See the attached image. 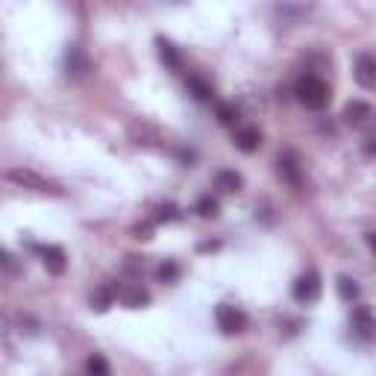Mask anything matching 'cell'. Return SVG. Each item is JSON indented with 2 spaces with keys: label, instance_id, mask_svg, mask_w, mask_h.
<instances>
[{
  "label": "cell",
  "instance_id": "9c48e42d",
  "mask_svg": "<svg viewBox=\"0 0 376 376\" xmlns=\"http://www.w3.org/2000/svg\"><path fill=\"white\" fill-rule=\"evenodd\" d=\"M35 253L42 256V262L50 273H65V250L62 247H56V244H47V247H35Z\"/></svg>",
  "mask_w": 376,
  "mask_h": 376
},
{
  "label": "cell",
  "instance_id": "52a82bcc",
  "mask_svg": "<svg viewBox=\"0 0 376 376\" xmlns=\"http://www.w3.org/2000/svg\"><path fill=\"white\" fill-rule=\"evenodd\" d=\"M355 83H359L362 89H376V59L373 53H362L359 59H355Z\"/></svg>",
  "mask_w": 376,
  "mask_h": 376
},
{
  "label": "cell",
  "instance_id": "ffe728a7",
  "mask_svg": "<svg viewBox=\"0 0 376 376\" xmlns=\"http://www.w3.org/2000/svg\"><path fill=\"white\" fill-rule=\"evenodd\" d=\"M156 276H159V283H173L176 276H180V268H176L173 262H165V265H159Z\"/></svg>",
  "mask_w": 376,
  "mask_h": 376
},
{
  "label": "cell",
  "instance_id": "ac0fdd59",
  "mask_svg": "<svg viewBox=\"0 0 376 376\" xmlns=\"http://www.w3.org/2000/svg\"><path fill=\"white\" fill-rule=\"evenodd\" d=\"M197 215L200 217H217V200L215 197H200V200H197Z\"/></svg>",
  "mask_w": 376,
  "mask_h": 376
},
{
  "label": "cell",
  "instance_id": "6da1fadb",
  "mask_svg": "<svg viewBox=\"0 0 376 376\" xmlns=\"http://www.w3.org/2000/svg\"><path fill=\"white\" fill-rule=\"evenodd\" d=\"M294 94H297V101H300L306 109H312V112H324L329 106V101H332L329 86L314 74H303L300 80H297V86H294Z\"/></svg>",
  "mask_w": 376,
  "mask_h": 376
},
{
  "label": "cell",
  "instance_id": "8992f818",
  "mask_svg": "<svg viewBox=\"0 0 376 376\" xmlns=\"http://www.w3.org/2000/svg\"><path fill=\"white\" fill-rule=\"evenodd\" d=\"M280 176L291 186V188H300L303 186V165H300V156L294 150H285L280 156Z\"/></svg>",
  "mask_w": 376,
  "mask_h": 376
},
{
  "label": "cell",
  "instance_id": "44dd1931",
  "mask_svg": "<svg viewBox=\"0 0 376 376\" xmlns=\"http://www.w3.org/2000/svg\"><path fill=\"white\" fill-rule=\"evenodd\" d=\"M0 268H9V270L15 268V265H12V259H9V253H6V250H0Z\"/></svg>",
  "mask_w": 376,
  "mask_h": 376
},
{
  "label": "cell",
  "instance_id": "8fae6325",
  "mask_svg": "<svg viewBox=\"0 0 376 376\" xmlns=\"http://www.w3.org/2000/svg\"><path fill=\"white\" fill-rule=\"evenodd\" d=\"M368 118H373V106L370 103H365V101H353V103H347V109H344V121L350 124V127H362Z\"/></svg>",
  "mask_w": 376,
  "mask_h": 376
},
{
  "label": "cell",
  "instance_id": "3957f363",
  "mask_svg": "<svg viewBox=\"0 0 376 376\" xmlns=\"http://www.w3.org/2000/svg\"><path fill=\"white\" fill-rule=\"evenodd\" d=\"M215 321H217V329H224L227 335L244 332V326H247L244 312H241V309H235V306H227V303H221V306L215 309Z\"/></svg>",
  "mask_w": 376,
  "mask_h": 376
},
{
  "label": "cell",
  "instance_id": "2e32d148",
  "mask_svg": "<svg viewBox=\"0 0 376 376\" xmlns=\"http://www.w3.org/2000/svg\"><path fill=\"white\" fill-rule=\"evenodd\" d=\"M156 45H159V56H162V62L168 65V68H180V56H176V50H173V45L171 42H165V38H159V42H156Z\"/></svg>",
  "mask_w": 376,
  "mask_h": 376
},
{
  "label": "cell",
  "instance_id": "5bb4252c",
  "mask_svg": "<svg viewBox=\"0 0 376 376\" xmlns=\"http://www.w3.org/2000/svg\"><path fill=\"white\" fill-rule=\"evenodd\" d=\"M86 370H89V376H112V368H109V362L103 359V355H89V362H86Z\"/></svg>",
  "mask_w": 376,
  "mask_h": 376
},
{
  "label": "cell",
  "instance_id": "7c38bea8",
  "mask_svg": "<svg viewBox=\"0 0 376 376\" xmlns=\"http://www.w3.org/2000/svg\"><path fill=\"white\" fill-rule=\"evenodd\" d=\"M188 89H191V94H194L200 103H209L212 97H215V89H212L206 80H200V76H194V74L188 76Z\"/></svg>",
  "mask_w": 376,
  "mask_h": 376
},
{
  "label": "cell",
  "instance_id": "7a4b0ae2",
  "mask_svg": "<svg viewBox=\"0 0 376 376\" xmlns=\"http://www.w3.org/2000/svg\"><path fill=\"white\" fill-rule=\"evenodd\" d=\"M4 176H6L9 183L21 186V188H33V191H42V194H62V188H59L56 183L45 180L42 173H35V171H30V168H12V171H6Z\"/></svg>",
  "mask_w": 376,
  "mask_h": 376
},
{
  "label": "cell",
  "instance_id": "e0dca14e",
  "mask_svg": "<svg viewBox=\"0 0 376 376\" xmlns=\"http://www.w3.org/2000/svg\"><path fill=\"white\" fill-rule=\"evenodd\" d=\"M217 188H224V191H239V188H241V176L235 173V171H221V173H217Z\"/></svg>",
  "mask_w": 376,
  "mask_h": 376
},
{
  "label": "cell",
  "instance_id": "7402d4cb",
  "mask_svg": "<svg viewBox=\"0 0 376 376\" xmlns=\"http://www.w3.org/2000/svg\"><path fill=\"white\" fill-rule=\"evenodd\" d=\"M365 153H368V156H373V135H368V138H365Z\"/></svg>",
  "mask_w": 376,
  "mask_h": 376
},
{
  "label": "cell",
  "instance_id": "5b68a950",
  "mask_svg": "<svg viewBox=\"0 0 376 376\" xmlns=\"http://www.w3.org/2000/svg\"><path fill=\"white\" fill-rule=\"evenodd\" d=\"M65 71H68L71 80H86V76L91 74V59H89V53H86L83 47L74 45V47L65 53Z\"/></svg>",
  "mask_w": 376,
  "mask_h": 376
},
{
  "label": "cell",
  "instance_id": "ba28073f",
  "mask_svg": "<svg viewBox=\"0 0 376 376\" xmlns=\"http://www.w3.org/2000/svg\"><path fill=\"white\" fill-rule=\"evenodd\" d=\"M232 142H235V147L244 150V153H256V150H259V144H262V132L256 130V127H235Z\"/></svg>",
  "mask_w": 376,
  "mask_h": 376
},
{
  "label": "cell",
  "instance_id": "9a60e30c",
  "mask_svg": "<svg viewBox=\"0 0 376 376\" xmlns=\"http://www.w3.org/2000/svg\"><path fill=\"white\" fill-rule=\"evenodd\" d=\"M215 112H217V121H221V124H227V127L239 124V109H235L232 103H217Z\"/></svg>",
  "mask_w": 376,
  "mask_h": 376
},
{
  "label": "cell",
  "instance_id": "d6986e66",
  "mask_svg": "<svg viewBox=\"0 0 376 376\" xmlns=\"http://www.w3.org/2000/svg\"><path fill=\"white\" fill-rule=\"evenodd\" d=\"M121 297H124V303H127L130 309H138L142 303H147V294H144L142 288H130V291H124Z\"/></svg>",
  "mask_w": 376,
  "mask_h": 376
},
{
  "label": "cell",
  "instance_id": "4fadbf2b",
  "mask_svg": "<svg viewBox=\"0 0 376 376\" xmlns=\"http://www.w3.org/2000/svg\"><path fill=\"white\" fill-rule=\"evenodd\" d=\"M338 294H341V300L353 303V300H359L362 288H359V283H355V280H350V276H338Z\"/></svg>",
  "mask_w": 376,
  "mask_h": 376
},
{
  "label": "cell",
  "instance_id": "30bf717a",
  "mask_svg": "<svg viewBox=\"0 0 376 376\" xmlns=\"http://www.w3.org/2000/svg\"><path fill=\"white\" fill-rule=\"evenodd\" d=\"M353 329L362 335L365 341H370L373 338V329H376V324H373V312L368 309V306H359L353 312Z\"/></svg>",
  "mask_w": 376,
  "mask_h": 376
},
{
  "label": "cell",
  "instance_id": "277c9868",
  "mask_svg": "<svg viewBox=\"0 0 376 376\" xmlns=\"http://www.w3.org/2000/svg\"><path fill=\"white\" fill-rule=\"evenodd\" d=\"M318 297H321V276H318V270H309L294 283V300L297 303H314Z\"/></svg>",
  "mask_w": 376,
  "mask_h": 376
}]
</instances>
